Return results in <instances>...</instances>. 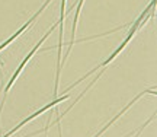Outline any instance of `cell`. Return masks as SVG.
I'll list each match as a JSON object with an SVG mask.
<instances>
[{
  "label": "cell",
  "instance_id": "4",
  "mask_svg": "<svg viewBox=\"0 0 157 137\" xmlns=\"http://www.w3.org/2000/svg\"><path fill=\"white\" fill-rule=\"evenodd\" d=\"M83 3H84V0H78L77 9H76V16H74V21H73V31H71V40H70V45H68L67 54L64 56V60H66V58H67V56L70 54L71 48H73L74 41H76V37H74V34H76V28H77V22H78V15H80V10H82V7H83Z\"/></svg>",
  "mask_w": 157,
  "mask_h": 137
},
{
  "label": "cell",
  "instance_id": "1",
  "mask_svg": "<svg viewBox=\"0 0 157 137\" xmlns=\"http://www.w3.org/2000/svg\"><path fill=\"white\" fill-rule=\"evenodd\" d=\"M57 25H58V23H57ZM57 25H54V26H51V28H50V31H48V32H47V34H45L44 37H42V38H41V41H39V42H38V44H36V45L34 47V48H32V50H31V53H29L28 56H26V57L23 58V61H22V63H21V66H19V67H17V70H16V72H15V74H13V76H12V79L9 80V83H7V85H6V89H5V91H3V101H2V105H0V111H2V108H3V104H5L6 95H7V92H9V89H10V88H12V85H13V83H15V80L17 79V76H19V74H21V72H22V70H23V67H25V66H26V63H28L29 60H31V57H32V56H34L35 53H36V50H38L39 47H41V44H42V42H44V41L47 40V38H48V37H50V34H51V32H52V31H54V28H56Z\"/></svg>",
  "mask_w": 157,
  "mask_h": 137
},
{
  "label": "cell",
  "instance_id": "2",
  "mask_svg": "<svg viewBox=\"0 0 157 137\" xmlns=\"http://www.w3.org/2000/svg\"><path fill=\"white\" fill-rule=\"evenodd\" d=\"M68 98H70V96H68V95H66V96H61V98H58V99H54V101H52V102H51V104H48V105H47V107H44V108L38 109V111H36V112H34V114H32V115H29L28 118H25V120H23L22 123H19V124H17V126L15 127L13 130H10V131H9V133H6L5 136H2V137H9V136H10V134H13V133H15V131H17V130H19L21 127H23V126H25L26 123H29V121L32 120V118H35V117H38L39 114H42V112H44V111H47V109H48V108H51V107H56L57 104H60V102H61V101H66V99H68Z\"/></svg>",
  "mask_w": 157,
  "mask_h": 137
},
{
  "label": "cell",
  "instance_id": "3",
  "mask_svg": "<svg viewBox=\"0 0 157 137\" xmlns=\"http://www.w3.org/2000/svg\"><path fill=\"white\" fill-rule=\"evenodd\" d=\"M144 93H153V95H156V91H154V89H148V91H144V92H141V93H140V95H138V96H135L134 99H132V101H131V102H129L128 105H127V107H125V108H122V111H121V112H118V114L115 115V117H113L112 120L109 121V123H108V124H106V126H105V127H103V128H102V130H99V133H98V134H96V136H93V137H99V136H102V134H103V133L106 131L108 128H109V127L112 126L113 123H115V121H117L118 118H119V117H121V115H122L124 112H125V111H127V109L129 108V107H131V105H134V102H135V101H138V99H140V98L143 96V95H144Z\"/></svg>",
  "mask_w": 157,
  "mask_h": 137
}]
</instances>
